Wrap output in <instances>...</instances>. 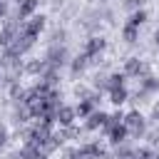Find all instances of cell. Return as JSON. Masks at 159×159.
<instances>
[{"mask_svg":"<svg viewBox=\"0 0 159 159\" xmlns=\"http://www.w3.org/2000/svg\"><path fill=\"white\" fill-rule=\"evenodd\" d=\"M107 119H109V112H104V109H94L87 119H82V129H84L87 134L102 132V129H104V124H107Z\"/></svg>","mask_w":159,"mask_h":159,"instance_id":"cell-4","label":"cell"},{"mask_svg":"<svg viewBox=\"0 0 159 159\" xmlns=\"http://www.w3.org/2000/svg\"><path fill=\"white\" fill-rule=\"evenodd\" d=\"M119 37L127 42V45H137L139 42V27H134V25H122V30H119Z\"/></svg>","mask_w":159,"mask_h":159,"instance_id":"cell-19","label":"cell"},{"mask_svg":"<svg viewBox=\"0 0 159 159\" xmlns=\"http://www.w3.org/2000/svg\"><path fill=\"white\" fill-rule=\"evenodd\" d=\"M40 2H42V0H22L20 5H15L12 12H15L17 20H27V17H32V15L40 10Z\"/></svg>","mask_w":159,"mask_h":159,"instance_id":"cell-11","label":"cell"},{"mask_svg":"<svg viewBox=\"0 0 159 159\" xmlns=\"http://www.w3.org/2000/svg\"><path fill=\"white\" fill-rule=\"evenodd\" d=\"M72 55L67 50V45H47V52H45V62L55 70H67Z\"/></svg>","mask_w":159,"mask_h":159,"instance_id":"cell-2","label":"cell"},{"mask_svg":"<svg viewBox=\"0 0 159 159\" xmlns=\"http://www.w3.org/2000/svg\"><path fill=\"white\" fill-rule=\"evenodd\" d=\"M45 27H47V17H45L42 12H35L32 17H27V20L22 22V30H25L27 35H35V37H40V35L45 32Z\"/></svg>","mask_w":159,"mask_h":159,"instance_id":"cell-7","label":"cell"},{"mask_svg":"<svg viewBox=\"0 0 159 159\" xmlns=\"http://www.w3.org/2000/svg\"><path fill=\"white\" fill-rule=\"evenodd\" d=\"M37 40H40V37H35V35H27V32L22 30V32H20V35L12 40V45H10L7 50H12L15 55H22V57H25V55H27V52H30V50L37 45Z\"/></svg>","mask_w":159,"mask_h":159,"instance_id":"cell-5","label":"cell"},{"mask_svg":"<svg viewBox=\"0 0 159 159\" xmlns=\"http://www.w3.org/2000/svg\"><path fill=\"white\" fill-rule=\"evenodd\" d=\"M107 50V37L104 35H89L87 40H84V45H82V52H104Z\"/></svg>","mask_w":159,"mask_h":159,"instance_id":"cell-12","label":"cell"},{"mask_svg":"<svg viewBox=\"0 0 159 159\" xmlns=\"http://www.w3.org/2000/svg\"><path fill=\"white\" fill-rule=\"evenodd\" d=\"M17 157H20V159H50V154H47L40 144H30V142H22V144H20Z\"/></svg>","mask_w":159,"mask_h":159,"instance_id":"cell-9","label":"cell"},{"mask_svg":"<svg viewBox=\"0 0 159 159\" xmlns=\"http://www.w3.org/2000/svg\"><path fill=\"white\" fill-rule=\"evenodd\" d=\"M137 87H142V89L152 97V94H157V92H159V77H157L154 72H149L147 77H139V80H137Z\"/></svg>","mask_w":159,"mask_h":159,"instance_id":"cell-15","label":"cell"},{"mask_svg":"<svg viewBox=\"0 0 159 159\" xmlns=\"http://www.w3.org/2000/svg\"><path fill=\"white\" fill-rule=\"evenodd\" d=\"M152 157H154V147H149V144H134V149H132V154L127 159H152Z\"/></svg>","mask_w":159,"mask_h":159,"instance_id":"cell-21","label":"cell"},{"mask_svg":"<svg viewBox=\"0 0 159 159\" xmlns=\"http://www.w3.org/2000/svg\"><path fill=\"white\" fill-rule=\"evenodd\" d=\"M55 119H57V127H72V124H77V109H75V104L62 102L57 107V112H55Z\"/></svg>","mask_w":159,"mask_h":159,"instance_id":"cell-6","label":"cell"},{"mask_svg":"<svg viewBox=\"0 0 159 159\" xmlns=\"http://www.w3.org/2000/svg\"><path fill=\"white\" fill-rule=\"evenodd\" d=\"M102 104V97H94V99H77L75 109H77V119H87L94 109H99Z\"/></svg>","mask_w":159,"mask_h":159,"instance_id":"cell-10","label":"cell"},{"mask_svg":"<svg viewBox=\"0 0 159 159\" xmlns=\"http://www.w3.org/2000/svg\"><path fill=\"white\" fill-rule=\"evenodd\" d=\"M45 67H47V62H45V57L40 60V57H32V60H25V75L27 77H40L42 72H45Z\"/></svg>","mask_w":159,"mask_h":159,"instance_id":"cell-16","label":"cell"},{"mask_svg":"<svg viewBox=\"0 0 159 159\" xmlns=\"http://www.w3.org/2000/svg\"><path fill=\"white\" fill-rule=\"evenodd\" d=\"M10 2H12V5H20V2H22V0H10Z\"/></svg>","mask_w":159,"mask_h":159,"instance_id":"cell-29","label":"cell"},{"mask_svg":"<svg viewBox=\"0 0 159 159\" xmlns=\"http://www.w3.org/2000/svg\"><path fill=\"white\" fill-rule=\"evenodd\" d=\"M152 45H154V50L159 52V27L154 30V35H152Z\"/></svg>","mask_w":159,"mask_h":159,"instance_id":"cell-28","label":"cell"},{"mask_svg":"<svg viewBox=\"0 0 159 159\" xmlns=\"http://www.w3.org/2000/svg\"><path fill=\"white\" fill-rule=\"evenodd\" d=\"M149 119H152L154 124H159V102L152 104V117H149Z\"/></svg>","mask_w":159,"mask_h":159,"instance_id":"cell-27","label":"cell"},{"mask_svg":"<svg viewBox=\"0 0 159 159\" xmlns=\"http://www.w3.org/2000/svg\"><path fill=\"white\" fill-rule=\"evenodd\" d=\"M127 75L122 72V70H114V72H109V82H107V89H114V87H127Z\"/></svg>","mask_w":159,"mask_h":159,"instance_id":"cell-22","label":"cell"},{"mask_svg":"<svg viewBox=\"0 0 159 159\" xmlns=\"http://www.w3.org/2000/svg\"><path fill=\"white\" fill-rule=\"evenodd\" d=\"M87 70H89V62H87V55H84V52H77V55L70 60V65H67V72H70L72 80L82 77Z\"/></svg>","mask_w":159,"mask_h":159,"instance_id":"cell-8","label":"cell"},{"mask_svg":"<svg viewBox=\"0 0 159 159\" xmlns=\"http://www.w3.org/2000/svg\"><path fill=\"white\" fill-rule=\"evenodd\" d=\"M99 2H102V5H104V2H109V0H99Z\"/></svg>","mask_w":159,"mask_h":159,"instance_id":"cell-30","label":"cell"},{"mask_svg":"<svg viewBox=\"0 0 159 159\" xmlns=\"http://www.w3.org/2000/svg\"><path fill=\"white\" fill-rule=\"evenodd\" d=\"M107 82H109V72H104V70H94V75H92V80H89V84H92V89H97V92H107Z\"/></svg>","mask_w":159,"mask_h":159,"instance_id":"cell-18","label":"cell"},{"mask_svg":"<svg viewBox=\"0 0 159 159\" xmlns=\"http://www.w3.org/2000/svg\"><path fill=\"white\" fill-rule=\"evenodd\" d=\"M122 72L129 77V80H139V77H147L149 72H152V65L147 62V60H142V57H127L124 60V65H122Z\"/></svg>","mask_w":159,"mask_h":159,"instance_id":"cell-3","label":"cell"},{"mask_svg":"<svg viewBox=\"0 0 159 159\" xmlns=\"http://www.w3.org/2000/svg\"><path fill=\"white\" fill-rule=\"evenodd\" d=\"M129 92H132L129 87H114V89H107V97L114 107H122V104L129 102Z\"/></svg>","mask_w":159,"mask_h":159,"instance_id":"cell-14","label":"cell"},{"mask_svg":"<svg viewBox=\"0 0 159 159\" xmlns=\"http://www.w3.org/2000/svg\"><path fill=\"white\" fill-rule=\"evenodd\" d=\"M144 5H147V0H122V7H124L127 12L139 10V7H144Z\"/></svg>","mask_w":159,"mask_h":159,"instance_id":"cell-25","label":"cell"},{"mask_svg":"<svg viewBox=\"0 0 159 159\" xmlns=\"http://www.w3.org/2000/svg\"><path fill=\"white\" fill-rule=\"evenodd\" d=\"M104 137H107L109 147H114V144L127 142V139H129V132H127V127H124V124H117V127H109V129L104 132Z\"/></svg>","mask_w":159,"mask_h":159,"instance_id":"cell-13","label":"cell"},{"mask_svg":"<svg viewBox=\"0 0 159 159\" xmlns=\"http://www.w3.org/2000/svg\"><path fill=\"white\" fill-rule=\"evenodd\" d=\"M124 127L129 132V139L139 142V139H144V134L149 129V117H144L139 107H132L129 112H124Z\"/></svg>","mask_w":159,"mask_h":159,"instance_id":"cell-1","label":"cell"},{"mask_svg":"<svg viewBox=\"0 0 159 159\" xmlns=\"http://www.w3.org/2000/svg\"><path fill=\"white\" fill-rule=\"evenodd\" d=\"M147 20H149L147 7H139V10H132V12L127 15V20H124V22H127V25H134V27H139V30H142V27L147 25Z\"/></svg>","mask_w":159,"mask_h":159,"instance_id":"cell-17","label":"cell"},{"mask_svg":"<svg viewBox=\"0 0 159 159\" xmlns=\"http://www.w3.org/2000/svg\"><path fill=\"white\" fill-rule=\"evenodd\" d=\"M67 37H70V35H67L65 27H55V30L50 32V40H47V42H50V45H67Z\"/></svg>","mask_w":159,"mask_h":159,"instance_id":"cell-23","label":"cell"},{"mask_svg":"<svg viewBox=\"0 0 159 159\" xmlns=\"http://www.w3.org/2000/svg\"><path fill=\"white\" fill-rule=\"evenodd\" d=\"M132 149H134V139H127V142H122V144H114L109 152H112L114 159H127V157L132 154Z\"/></svg>","mask_w":159,"mask_h":159,"instance_id":"cell-20","label":"cell"},{"mask_svg":"<svg viewBox=\"0 0 159 159\" xmlns=\"http://www.w3.org/2000/svg\"><path fill=\"white\" fill-rule=\"evenodd\" d=\"M144 139H147V144H149V147H154V149H157V147H159V124H154V127L149 124V129H147Z\"/></svg>","mask_w":159,"mask_h":159,"instance_id":"cell-24","label":"cell"},{"mask_svg":"<svg viewBox=\"0 0 159 159\" xmlns=\"http://www.w3.org/2000/svg\"><path fill=\"white\" fill-rule=\"evenodd\" d=\"M7 142H10V129H7L5 124H0V154L5 152V147H7Z\"/></svg>","mask_w":159,"mask_h":159,"instance_id":"cell-26","label":"cell"}]
</instances>
